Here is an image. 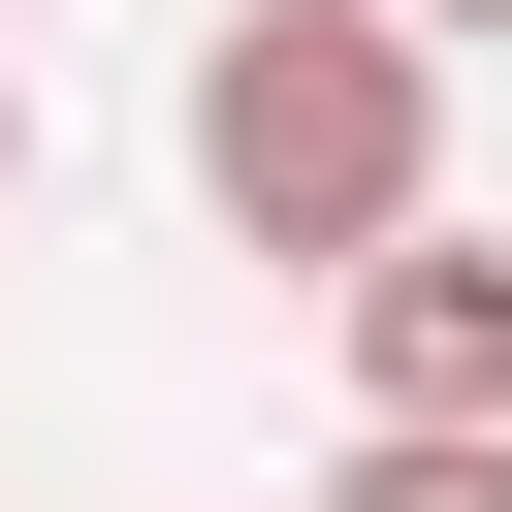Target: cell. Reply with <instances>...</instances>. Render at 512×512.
<instances>
[{
    "mask_svg": "<svg viewBox=\"0 0 512 512\" xmlns=\"http://www.w3.org/2000/svg\"><path fill=\"white\" fill-rule=\"evenodd\" d=\"M320 512H512V416H480V448H384V416H352V480H320Z\"/></svg>",
    "mask_w": 512,
    "mask_h": 512,
    "instance_id": "cell-3",
    "label": "cell"
},
{
    "mask_svg": "<svg viewBox=\"0 0 512 512\" xmlns=\"http://www.w3.org/2000/svg\"><path fill=\"white\" fill-rule=\"evenodd\" d=\"M320 320H352V416H384V448H480V416H512V256H480V224H384Z\"/></svg>",
    "mask_w": 512,
    "mask_h": 512,
    "instance_id": "cell-2",
    "label": "cell"
},
{
    "mask_svg": "<svg viewBox=\"0 0 512 512\" xmlns=\"http://www.w3.org/2000/svg\"><path fill=\"white\" fill-rule=\"evenodd\" d=\"M192 224L288 256V288H352L384 224H448V32H384V0H224V32H192Z\"/></svg>",
    "mask_w": 512,
    "mask_h": 512,
    "instance_id": "cell-1",
    "label": "cell"
},
{
    "mask_svg": "<svg viewBox=\"0 0 512 512\" xmlns=\"http://www.w3.org/2000/svg\"><path fill=\"white\" fill-rule=\"evenodd\" d=\"M0 224H32V64H0Z\"/></svg>",
    "mask_w": 512,
    "mask_h": 512,
    "instance_id": "cell-4",
    "label": "cell"
},
{
    "mask_svg": "<svg viewBox=\"0 0 512 512\" xmlns=\"http://www.w3.org/2000/svg\"><path fill=\"white\" fill-rule=\"evenodd\" d=\"M384 32H512V0H384Z\"/></svg>",
    "mask_w": 512,
    "mask_h": 512,
    "instance_id": "cell-5",
    "label": "cell"
}]
</instances>
